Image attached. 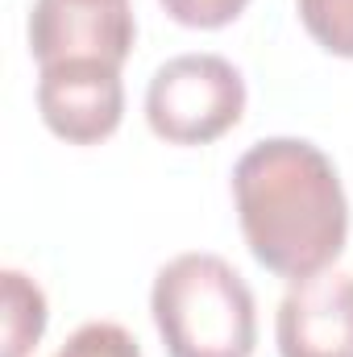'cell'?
I'll return each mask as SVG.
<instances>
[{"label": "cell", "instance_id": "1", "mask_svg": "<svg viewBox=\"0 0 353 357\" xmlns=\"http://www.w3.org/2000/svg\"><path fill=\"white\" fill-rule=\"evenodd\" d=\"M233 204L250 254L278 278L329 270L350 237V199L333 158L303 137H266L233 167Z\"/></svg>", "mask_w": 353, "mask_h": 357}, {"label": "cell", "instance_id": "7", "mask_svg": "<svg viewBox=\"0 0 353 357\" xmlns=\"http://www.w3.org/2000/svg\"><path fill=\"white\" fill-rule=\"evenodd\" d=\"M46 333V295L21 270H4V354L25 357Z\"/></svg>", "mask_w": 353, "mask_h": 357}, {"label": "cell", "instance_id": "10", "mask_svg": "<svg viewBox=\"0 0 353 357\" xmlns=\"http://www.w3.org/2000/svg\"><path fill=\"white\" fill-rule=\"evenodd\" d=\"M250 0H163V8L187 29H220L241 17Z\"/></svg>", "mask_w": 353, "mask_h": 357}, {"label": "cell", "instance_id": "5", "mask_svg": "<svg viewBox=\"0 0 353 357\" xmlns=\"http://www.w3.org/2000/svg\"><path fill=\"white\" fill-rule=\"evenodd\" d=\"M129 4H88V0H33L29 8V50L38 67L50 63H112L121 67L133 50Z\"/></svg>", "mask_w": 353, "mask_h": 357}, {"label": "cell", "instance_id": "4", "mask_svg": "<svg viewBox=\"0 0 353 357\" xmlns=\"http://www.w3.org/2000/svg\"><path fill=\"white\" fill-rule=\"evenodd\" d=\"M38 112L46 129L71 146H96L125 116V84L112 63H50L38 75Z\"/></svg>", "mask_w": 353, "mask_h": 357}, {"label": "cell", "instance_id": "9", "mask_svg": "<svg viewBox=\"0 0 353 357\" xmlns=\"http://www.w3.org/2000/svg\"><path fill=\"white\" fill-rule=\"evenodd\" d=\"M54 357H142V345L133 341V333H125L112 320H91L84 328H75L67 337V345Z\"/></svg>", "mask_w": 353, "mask_h": 357}, {"label": "cell", "instance_id": "2", "mask_svg": "<svg viewBox=\"0 0 353 357\" xmlns=\"http://www.w3.org/2000/svg\"><path fill=\"white\" fill-rule=\"evenodd\" d=\"M150 312L171 357H250L258 345L254 291L220 254H179L158 270Z\"/></svg>", "mask_w": 353, "mask_h": 357}, {"label": "cell", "instance_id": "3", "mask_svg": "<svg viewBox=\"0 0 353 357\" xmlns=\"http://www.w3.org/2000/svg\"><path fill=\"white\" fill-rule=\"evenodd\" d=\"M246 112V79L220 54H179L146 88V121L171 146H208Z\"/></svg>", "mask_w": 353, "mask_h": 357}, {"label": "cell", "instance_id": "11", "mask_svg": "<svg viewBox=\"0 0 353 357\" xmlns=\"http://www.w3.org/2000/svg\"><path fill=\"white\" fill-rule=\"evenodd\" d=\"M88 4H129V0H88Z\"/></svg>", "mask_w": 353, "mask_h": 357}, {"label": "cell", "instance_id": "8", "mask_svg": "<svg viewBox=\"0 0 353 357\" xmlns=\"http://www.w3.org/2000/svg\"><path fill=\"white\" fill-rule=\"evenodd\" d=\"M303 29L337 59H353V0H295Z\"/></svg>", "mask_w": 353, "mask_h": 357}, {"label": "cell", "instance_id": "6", "mask_svg": "<svg viewBox=\"0 0 353 357\" xmlns=\"http://www.w3.org/2000/svg\"><path fill=\"white\" fill-rule=\"evenodd\" d=\"M278 357H353V274L320 270L291 282L274 316Z\"/></svg>", "mask_w": 353, "mask_h": 357}]
</instances>
